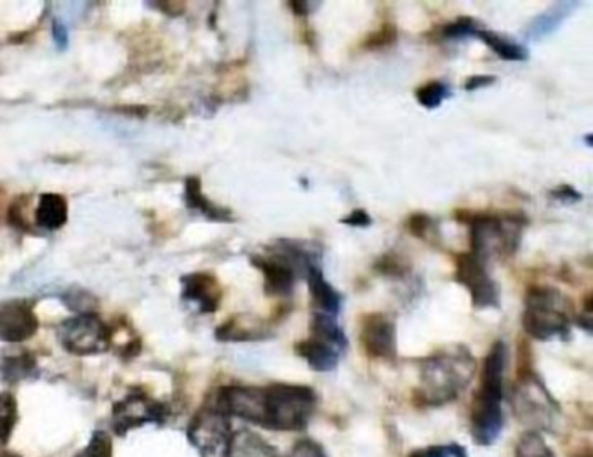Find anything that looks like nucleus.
<instances>
[{"instance_id":"nucleus-1","label":"nucleus","mask_w":593,"mask_h":457,"mask_svg":"<svg viewBox=\"0 0 593 457\" xmlns=\"http://www.w3.org/2000/svg\"><path fill=\"white\" fill-rule=\"evenodd\" d=\"M477 362L469 348L452 346L423 358L415 398L420 406L442 407L457 400L472 383Z\"/></svg>"},{"instance_id":"nucleus-2","label":"nucleus","mask_w":593,"mask_h":457,"mask_svg":"<svg viewBox=\"0 0 593 457\" xmlns=\"http://www.w3.org/2000/svg\"><path fill=\"white\" fill-rule=\"evenodd\" d=\"M509 349L503 342H497L489 349L482 364L481 385L477 389L470 410V434L477 446L497 444L504 428V367Z\"/></svg>"},{"instance_id":"nucleus-3","label":"nucleus","mask_w":593,"mask_h":457,"mask_svg":"<svg viewBox=\"0 0 593 457\" xmlns=\"http://www.w3.org/2000/svg\"><path fill=\"white\" fill-rule=\"evenodd\" d=\"M458 221L469 225L470 253L488 261L491 256L512 257L521 245L528 217L519 213L457 211Z\"/></svg>"},{"instance_id":"nucleus-4","label":"nucleus","mask_w":593,"mask_h":457,"mask_svg":"<svg viewBox=\"0 0 593 457\" xmlns=\"http://www.w3.org/2000/svg\"><path fill=\"white\" fill-rule=\"evenodd\" d=\"M317 409V394L310 386L274 383L263 386L258 426L272 431H301Z\"/></svg>"},{"instance_id":"nucleus-5","label":"nucleus","mask_w":593,"mask_h":457,"mask_svg":"<svg viewBox=\"0 0 593 457\" xmlns=\"http://www.w3.org/2000/svg\"><path fill=\"white\" fill-rule=\"evenodd\" d=\"M573 324V305L564 294L549 285H531L525 293L522 327L525 334L538 342L555 337L568 339Z\"/></svg>"},{"instance_id":"nucleus-6","label":"nucleus","mask_w":593,"mask_h":457,"mask_svg":"<svg viewBox=\"0 0 593 457\" xmlns=\"http://www.w3.org/2000/svg\"><path fill=\"white\" fill-rule=\"evenodd\" d=\"M61 346L72 355L105 354L113 343V333L96 313H84L69 318L58 327Z\"/></svg>"},{"instance_id":"nucleus-7","label":"nucleus","mask_w":593,"mask_h":457,"mask_svg":"<svg viewBox=\"0 0 593 457\" xmlns=\"http://www.w3.org/2000/svg\"><path fill=\"white\" fill-rule=\"evenodd\" d=\"M454 263V281L469 291L473 308H500V285L489 275L484 261L472 253H460Z\"/></svg>"},{"instance_id":"nucleus-8","label":"nucleus","mask_w":593,"mask_h":457,"mask_svg":"<svg viewBox=\"0 0 593 457\" xmlns=\"http://www.w3.org/2000/svg\"><path fill=\"white\" fill-rule=\"evenodd\" d=\"M231 417L211 404L194 417L188 428V440L204 456H225L231 441Z\"/></svg>"},{"instance_id":"nucleus-9","label":"nucleus","mask_w":593,"mask_h":457,"mask_svg":"<svg viewBox=\"0 0 593 457\" xmlns=\"http://www.w3.org/2000/svg\"><path fill=\"white\" fill-rule=\"evenodd\" d=\"M521 379L522 392L515 397L517 416L521 417L522 422L538 426V429H552L558 414L553 398L533 373L521 376Z\"/></svg>"},{"instance_id":"nucleus-10","label":"nucleus","mask_w":593,"mask_h":457,"mask_svg":"<svg viewBox=\"0 0 593 457\" xmlns=\"http://www.w3.org/2000/svg\"><path fill=\"white\" fill-rule=\"evenodd\" d=\"M166 416V407L159 402L145 395H130L113 407L112 423L115 431L122 435L149 423H164Z\"/></svg>"},{"instance_id":"nucleus-11","label":"nucleus","mask_w":593,"mask_h":457,"mask_svg":"<svg viewBox=\"0 0 593 457\" xmlns=\"http://www.w3.org/2000/svg\"><path fill=\"white\" fill-rule=\"evenodd\" d=\"M360 342L371 358L393 362L397 357V329L384 313H369L360 322Z\"/></svg>"},{"instance_id":"nucleus-12","label":"nucleus","mask_w":593,"mask_h":457,"mask_svg":"<svg viewBox=\"0 0 593 457\" xmlns=\"http://www.w3.org/2000/svg\"><path fill=\"white\" fill-rule=\"evenodd\" d=\"M39 318L29 299L0 303V342L23 343L35 336Z\"/></svg>"},{"instance_id":"nucleus-13","label":"nucleus","mask_w":593,"mask_h":457,"mask_svg":"<svg viewBox=\"0 0 593 457\" xmlns=\"http://www.w3.org/2000/svg\"><path fill=\"white\" fill-rule=\"evenodd\" d=\"M251 263L263 273V277H265L263 291L267 296H292L293 291H295L296 278H298L292 266L272 253L256 254V256L251 257Z\"/></svg>"},{"instance_id":"nucleus-14","label":"nucleus","mask_w":593,"mask_h":457,"mask_svg":"<svg viewBox=\"0 0 593 457\" xmlns=\"http://www.w3.org/2000/svg\"><path fill=\"white\" fill-rule=\"evenodd\" d=\"M182 297L195 303L201 313H214L222 305V285L211 273H191L182 277Z\"/></svg>"},{"instance_id":"nucleus-15","label":"nucleus","mask_w":593,"mask_h":457,"mask_svg":"<svg viewBox=\"0 0 593 457\" xmlns=\"http://www.w3.org/2000/svg\"><path fill=\"white\" fill-rule=\"evenodd\" d=\"M295 352L298 357L310 365L311 370H317V373L335 370L345 354L344 349H339L338 346L314 336L296 343Z\"/></svg>"},{"instance_id":"nucleus-16","label":"nucleus","mask_w":593,"mask_h":457,"mask_svg":"<svg viewBox=\"0 0 593 457\" xmlns=\"http://www.w3.org/2000/svg\"><path fill=\"white\" fill-rule=\"evenodd\" d=\"M305 278H307L308 293H310L314 312L338 317L344 297L326 281L320 265L311 266Z\"/></svg>"},{"instance_id":"nucleus-17","label":"nucleus","mask_w":593,"mask_h":457,"mask_svg":"<svg viewBox=\"0 0 593 457\" xmlns=\"http://www.w3.org/2000/svg\"><path fill=\"white\" fill-rule=\"evenodd\" d=\"M37 370V360L29 349H4L0 354V377L9 385L24 382Z\"/></svg>"},{"instance_id":"nucleus-18","label":"nucleus","mask_w":593,"mask_h":457,"mask_svg":"<svg viewBox=\"0 0 593 457\" xmlns=\"http://www.w3.org/2000/svg\"><path fill=\"white\" fill-rule=\"evenodd\" d=\"M69 221V202L58 193H44L35 209V223L41 228L54 232L63 228Z\"/></svg>"},{"instance_id":"nucleus-19","label":"nucleus","mask_w":593,"mask_h":457,"mask_svg":"<svg viewBox=\"0 0 593 457\" xmlns=\"http://www.w3.org/2000/svg\"><path fill=\"white\" fill-rule=\"evenodd\" d=\"M226 457H279L275 447L268 444L265 438L253 434L249 429H241L237 434L232 435L228 447H226Z\"/></svg>"},{"instance_id":"nucleus-20","label":"nucleus","mask_w":593,"mask_h":457,"mask_svg":"<svg viewBox=\"0 0 593 457\" xmlns=\"http://www.w3.org/2000/svg\"><path fill=\"white\" fill-rule=\"evenodd\" d=\"M185 202L188 209L198 211L207 220L219 221V223H232L234 216L228 209L219 207L213 204L209 199L202 193L201 180L197 176L186 177L185 181Z\"/></svg>"},{"instance_id":"nucleus-21","label":"nucleus","mask_w":593,"mask_h":457,"mask_svg":"<svg viewBox=\"0 0 593 457\" xmlns=\"http://www.w3.org/2000/svg\"><path fill=\"white\" fill-rule=\"evenodd\" d=\"M577 4H580V2H558V4L550 8L549 11L543 12V14L538 17L533 23L529 24V39L541 41V39L549 37L550 33L555 32V30L564 23L568 14H571V12L577 8Z\"/></svg>"},{"instance_id":"nucleus-22","label":"nucleus","mask_w":593,"mask_h":457,"mask_svg":"<svg viewBox=\"0 0 593 457\" xmlns=\"http://www.w3.org/2000/svg\"><path fill=\"white\" fill-rule=\"evenodd\" d=\"M310 336L331 343L344 352L348 348L347 334H345L344 327L338 324V317H331L326 313H311Z\"/></svg>"},{"instance_id":"nucleus-23","label":"nucleus","mask_w":593,"mask_h":457,"mask_svg":"<svg viewBox=\"0 0 593 457\" xmlns=\"http://www.w3.org/2000/svg\"><path fill=\"white\" fill-rule=\"evenodd\" d=\"M488 45L491 51L497 52L498 57L504 61H525L529 58L528 49L524 45L510 41L507 37L498 35L491 30H479L477 35Z\"/></svg>"},{"instance_id":"nucleus-24","label":"nucleus","mask_w":593,"mask_h":457,"mask_svg":"<svg viewBox=\"0 0 593 457\" xmlns=\"http://www.w3.org/2000/svg\"><path fill=\"white\" fill-rule=\"evenodd\" d=\"M263 336H268V334L244 327L237 318H231L216 329L218 342H255V339H262Z\"/></svg>"},{"instance_id":"nucleus-25","label":"nucleus","mask_w":593,"mask_h":457,"mask_svg":"<svg viewBox=\"0 0 593 457\" xmlns=\"http://www.w3.org/2000/svg\"><path fill=\"white\" fill-rule=\"evenodd\" d=\"M515 457H555L540 431L531 429L517 441Z\"/></svg>"},{"instance_id":"nucleus-26","label":"nucleus","mask_w":593,"mask_h":457,"mask_svg":"<svg viewBox=\"0 0 593 457\" xmlns=\"http://www.w3.org/2000/svg\"><path fill=\"white\" fill-rule=\"evenodd\" d=\"M18 404L11 394H0V450L11 438L17 426Z\"/></svg>"},{"instance_id":"nucleus-27","label":"nucleus","mask_w":593,"mask_h":457,"mask_svg":"<svg viewBox=\"0 0 593 457\" xmlns=\"http://www.w3.org/2000/svg\"><path fill=\"white\" fill-rule=\"evenodd\" d=\"M449 97H451V91L444 82L440 81L428 82L416 91V100L427 110L439 109Z\"/></svg>"},{"instance_id":"nucleus-28","label":"nucleus","mask_w":593,"mask_h":457,"mask_svg":"<svg viewBox=\"0 0 593 457\" xmlns=\"http://www.w3.org/2000/svg\"><path fill=\"white\" fill-rule=\"evenodd\" d=\"M61 302L65 303L67 308L78 313V315H84V313H94L98 308V299L93 294L88 291L81 290V287H73V290L67 291L61 296Z\"/></svg>"},{"instance_id":"nucleus-29","label":"nucleus","mask_w":593,"mask_h":457,"mask_svg":"<svg viewBox=\"0 0 593 457\" xmlns=\"http://www.w3.org/2000/svg\"><path fill=\"white\" fill-rule=\"evenodd\" d=\"M479 23L473 18H460V20L451 21L440 30V35L444 39H463V37L477 35L479 32Z\"/></svg>"},{"instance_id":"nucleus-30","label":"nucleus","mask_w":593,"mask_h":457,"mask_svg":"<svg viewBox=\"0 0 593 457\" xmlns=\"http://www.w3.org/2000/svg\"><path fill=\"white\" fill-rule=\"evenodd\" d=\"M375 270L385 277H403L409 272V266L403 263L402 257L388 253L376 261Z\"/></svg>"},{"instance_id":"nucleus-31","label":"nucleus","mask_w":593,"mask_h":457,"mask_svg":"<svg viewBox=\"0 0 593 457\" xmlns=\"http://www.w3.org/2000/svg\"><path fill=\"white\" fill-rule=\"evenodd\" d=\"M397 32L396 24L387 23L381 27L380 30H376L371 35L364 41L362 48L368 49V51H375V49L387 48V45L396 44Z\"/></svg>"},{"instance_id":"nucleus-32","label":"nucleus","mask_w":593,"mask_h":457,"mask_svg":"<svg viewBox=\"0 0 593 457\" xmlns=\"http://www.w3.org/2000/svg\"><path fill=\"white\" fill-rule=\"evenodd\" d=\"M409 457H469L467 449L460 444H446V446H430L415 450Z\"/></svg>"},{"instance_id":"nucleus-33","label":"nucleus","mask_w":593,"mask_h":457,"mask_svg":"<svg viewBox=\"0 0 593 457\" xmlns=\"http://www.w3.org/2000/svg\"><path fill=\"white\" fill-rule=\"evenodd\" d=\"M408 232L415 235V237L427 242L430 235L436 232V225H433V220L428 214L416 213L409 216Z\"/></svg>"},{"instance_id":"nucleus-34","label":"nucleus","mask_w":593,"mask_h":457,"mask_svg":"<svg viewBox=\"0 0 593 457\" xmlns=\"http://www.w3.org/2000/svg\"><path fill=\"white\" fill-rule=\"evenodd\" d=\"M81 457H112V440L103 431H96Z\"/></svg>"},{"instance_id":"nucleus-35","label":"nucleus","mask_w":593,"mask_h":457,"mask_svg":"<svg viewBox=\"0 0 593 457\" xmlns=\"http://www.w3.org/2000/svg\"><path fill=\"white\" fill-rule=\"evenodd\" d=\"M286 457H329L326 449L320 446L319 441L311 440V438H301L296 441L293 449L287 453Z\"/></svg>"},{"instance_id":"nucleus-36","label":"nucleus","mask_w":593,"mask_h":457,"mask_svg":"<svg viewBox=\"0 0 593 457\" xmlns=\"http://www.w3.org/2000/svg\"><path fill=\"white\" fill-rule=\"evenodd\" d=\"M339 223L341 225L354 226V228H368V226L372 225V217L369 216L366 209H356L347 217H341Z\"/></svg>"},{"instance_id":"nucleus-37","label":"nucleus","mask_w":593,"mask_h":457,"mask_svg":"<svg viewBox=\"0 0 593 457\" xmlns=\"http://www.w3.org/2000/svg\"><path fill=\"white\" fill-rule=\"evenodd\" d=\"M550 197L553 201L562 202V204H574V202L582 201V193L576 192L571 185H561L550 192Z\"/></svg>"},{"instance_id":"nucleus-38","label":"nucleus","mask_w":593,"mask_h":457,"mask_svg":"<svg viewBox=\"0 0 593 457\" xmlns=\"http://www.w3.org/2000/svg\"><path fill=\"white\" fill-rule=\"evenodd\" d=\"M497 82V77L493 75H473L469 81L464 82L467 91H477V89L489 88Z\"/></svg>"},{"instance_id":"nucleus-39","label":"nucleus","mask_w":593,"mask_h":457,"mask_svg":"<svg viewBox=\"0 0 593 457\" xmlns=\"http://www.w3.org/2000/svg\"><path fill=\"white\" fill-rule=\"evenodd\" d=\"M315 2H307V0H289L287 6L295 12L298 18H307L315 9Z\"/></svg>"},{"instance_id":"nucleus-40","label":"nucleus","mask_w":593,"mask_h":457,"mask_svg":"<svg viewBox=\"0 0 593 457\" xmlns=\"http://www.w3.org/2000/svg\"><path fill=\"white\" fill-rule=\"evenodd\" d=\"M53 37L57 45H60L61 49H65L69 45V32H67L65 24L61 21H54L53 23Z\"/></svg>"},{"instance_id":"nucleus-41","label":"nucleus","mask_w":593,"mask_h":457,"mask_svg":"<svg viewBox=\"0 0 593 457\" xmlns=\"http://www.w3.org/2000/svg\"><path fill=\"white\" fill-rule=\"evenodd\" d=\"M576 457H592V449L582 450V453L576 454Z\"/></svg>"},{"instance_id":"nucleus-42","label":"nucleus","mask_w":593,"mask_h":457,"mask_svg":"<svg viewBox=\"0 0 593 457\" xmlns=\"http://www.w3.org/2000/svg\"><path fill=\"white\" fill-rule=\"evenodd\" d=\"M592 140H593L592 134H586V138H585L586 146H592Z\"/></svg>"},{"instance_id":"nucleus-43","label":"nucleus","mask_w":593,"mask_h":457,"mask_svg":"<svg viewBox=\"0 0 593 457\" xmlns=\"http://www.w3.org/2000/svg\"><path fill=\"white\" fill-rule=\"evenodd\" d=\"M0 457H21V456H18V454L2 453L0 454Z\"/></svg>"}]
</instances>
